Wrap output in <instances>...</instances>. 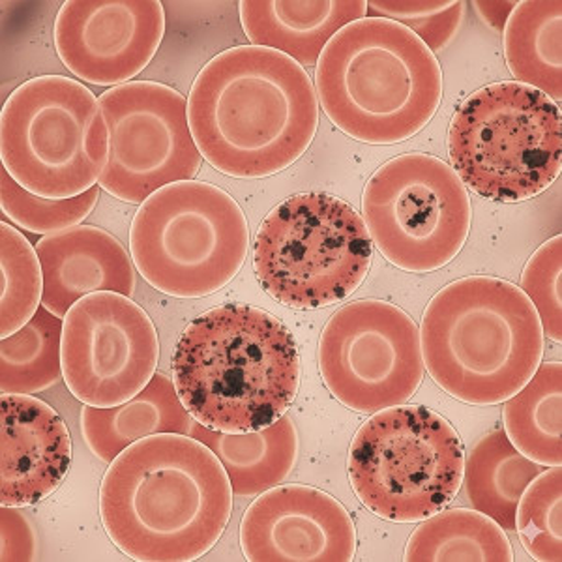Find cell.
Returning <instances> with one entry per match:
<instances>
[{"mask_svg": "<svg viewBox=\"0 0 562 562\" xmlns=\"http://www.w3.org/2000/svg\"><path fill=\"white\" fill-rule=\"evenodd\" d=\"M188 121L209 166L233 179H267L312 145L319 98L293 58L261 45H237L199 71Z\"/></svg>", "mask_w": 562, "mask_h": 562, "instance_id": "obj_1", "label": "cell"}, {"mask_svg": "<svg viewBox=\"0 0 562 562\" xmlns=\"http://www.w3.org/2000/svg\"><path fill=\"white\" fill-rule=\"evenodd\" d=\"M233 495L211 448L192 435H150L109 463L100 518L116 550L134 561L190 562L224 535Z\"/></svg>", "mask_w": 562, "mask_h": 562, "instance_id": "obj_2", "label": "cell"}, {"mask_svg": "<svg viewBox=\"0 0 562 562\" xmlns=\"http://www.w3.org/2000/svg\"><path fill=\"white\" fill-rule=\"evenodd\" d=\"M173 383L193 420L224 434L267 428L301 386L293 333L249 304H222L186 326L175 347Z\"/></svg>", "mask_w": 562, "mask_h": 562, "instance_id": "obj_3", "label": "cell"}, {"mask_svg": "<svg viewBox=\"0 0 562 562\" xmlns=\"http://www.w3.org/2000/svg\"><path fill=\"white\" fill-rule=\"evenodd\" d=\"M424 368L447 394L497 405L542 364L543 330L524 291L492 276H469L435 294L422 315Z\"/></svg>", "mask_w": 562, "mask_h": 562, "instance_id": "obj_4", "label": "cell"}, {"mask_svg": "<svg viewBox=\"0 0 562 562\" xmlns=\"http://www.w3.org/2000/svg\"><path fill=\"white\" fill-rule=\"evenodd\" d=\"M315 92L328 121L347 137L396 145L426 128L439 111L441 65L409 29L364 18L326 44Z\"/></svg>", "mask_w": 562, "mask_h": 562, "instance_id": "obj_5", "label": "cell"}, {"mask_svg": "<svg viewBox=\"0 0 562 562\" xmlns=\"http://www.w3.org/2000/svg\"><path fill=\"white\" fill-rule=\"evenodd\" d=\"M448 156L463 186L480 198H537L561 175V108L518 81L486 85L456 109Z\"/></svg>", "mask_w": 562, "mask_h": 562, "instance_id": "obj_6", "label": "cell"}, {"mask_svg": "<svg viewBox=\"0 0 562 562\" xmlns=\"http://www.w3.org/2000/svg\"><path fill=\"white\" fill-rule=\"evenodd\" d=\"M130 251L150 288L175 299H203L243 269L248 220L222 188L182 180L140 203L130 227Z\"/></svg>", "mask_w": 562, "mask_h": 562, "instance_id": "obj_7", "label": "cell"}, {"mask_svg": "<svg viewBox=\"0 0 562 562\" xmlns=\"http://www.w3.org/2000/svg\"><path fill=\"white\" fill-rule=\"evenodd\" d=\"M0 160L26 192L71 199L92 190L109 160L100 100L66 76H40L8 97L0 115Z\"/></svg>", "mask_w": 562, "mask_h": 562, "instance_id": "obj_8", "label": "cell"}, {"mask_svg": "<svg viewBox=\"0 0 562 562\" xmlns=\"http://www.w3.org/2000/svg\"><path fill=\"white\" fill-rule=\"evenodd\" d=\"M373 259L364 220L328 193H296L262 220L254 240V272L262 291L294 310L349 299Z\"/></svg>", "mask_w": 562, "mask_h": 562, "instance_id": "obj_9", "label": "cell"}, {"mask_svg": "<svg viewBox=\"0 0 562 562\" xmlns=\"http://www.w3.org/2000/svg\"><path fill=\"white\" fill-rule=\"evenodd\" d=\"M465 454L452 424L420 405L378 411L349 450V482L360 503L392 524L424 521L454 501Z\"/></svg>", "mask_w": 562, "mask_h": 562, "instance_id": "obj_10", "label": "cell"}, {"mask_svg": "<svg viewBox=\"0 0 562 562\" xmlns=\"http://www.w3.org/2000/svg\"><path fill=\"white\" fill-rule=\"evenodd\" d=\"M471 198L450 164L426 153L396 156L366 182L362 220L381 256L405 272L454 261L471 231Z\"/></svg>", "mask_w": 562, "mask_h": 562, "instance_id": "obj_11", "label": "cell"}, {"mask_svg": "<svg viewBox=\"0 0 562 562\" xmlns=\"http://www.w3.org/2000/svg\"><path fill=\"white\" fill-rule=\"evenodd\" d=\"M326 389L347 409L378 413L409 402L424 381L420 333L402 307L384 301L349 302L319 339Z\"/></svg>", "mask_w": 562, "mask_h": 562, "instance_id": "obj_12", "label": "cell"}, {"mask_svg": "<svg viewBox=\"0 0 562 562\" xmlns=\"http://www.w3.org/2000/svg\"><path fill=\"white\" fill-rule=\"evenodd\" d=\"M109 130V160L100 188L140 205L166 186L193 180L203 156L192 137L188 100L156 81H132L98 98Z\"/></svg>", "mask_w": 562, "mask_h": 562, "instance_id": "obj_13", "label": "cell"}, {"mask_svg": "<svg viewBox=\"0 0 562 562\" xmlns=\"http://www.w3.org/2000/svg\"><path fill=\"white\" fill-rule=\"evenodd\" d=\"M63 326V379L90 407L130 402L156 375L160 341L147 312L124 294L92 293Z\"/></svg>", "mask_w": 562, "mask_h": 562, "instance_id": "obj_14", "label": "cell"}, {"mask_svg": "<svg viewBox=\"0 0 562 562\" xmlns=\"http://www.w3.org/2000/svg\"><path fill=\"white\" fill-rule=\"evenodd\" d=\"M166 36V10L156 0H68L53 40L71 76L97 87L132 83Z\"/></svg>", "mask_w": 562, "mask_h": 562, "instance_id": "obj_15", "label": "cell"}, {"mask_svg": "<svg viewBox=\"0 0 562 562\" xmlns=\"http://www.w3.org/2000/svg\"><path fill=\"white\" fill-rule=\"evenodd\" d=\"M240 548L249 562H351L357 527L333 495L288 484L261 493L244 512Z\"/></svg>", "mask_w": 562, "mask_h": 562, "instance_id": "obj_16", "label": "cell"}, {"mask_svg": "<svg viewBox=\"0 0 562 562\" xmlns=\"http://www.w3.org/2000/svg\"><path fill=\"white\" fill-rule=\"evenodd\" d=\"M70 463V431L57 411L38 397L2 394L0 505H38L57 492Z\"/></svg>", "mask_w": 562, "mask_h": 562, "instance_id": "obj_17", "label": "cell"}, {"mask_svg": "<svg viewBox=\"0 0 562 562\" xmlns=\"http://www.w3.org/2000/svg\"><path fill=\"white\" fill-rule=\"evenodd\" d=\"M42 272V306L65 319L76 302L92 293H135L134 259L121 240L97 225H77L36 244Z\"/></svg>", "mask_w": 562, "mask_h": 562, "instance_id": "obj_18", "label": "cell"}, {"mask_svg": "<svg viewBox=\"0 0 562 562\" xmlns=\"http://www.w3.org/2000/svg\"><path fill=\"white\" fill-rule=\"evenodd\" d=\"M240 23L251 45L269 47L304 66H317L321 53L336 34L368 18L366 0L325 2H254L238 4Z\"/></svg>", "mask_w": 562, "mask_h": 562, "instance_id": "obj_19", "label": "cell"}, {"mask_svg": "<svg viewBox=\"0 0 562 562\" xmlns=\"http://www.w3.org/2000/svg\"><path fill=\"white\" fill-rule=\"evenodd\" d=\"M193 418L180 402L171 379L156 373L137 396L116 407L81 411V431L90 452L111 463L126 448L150 435H190Z\"/></svg>", "mask_w": 562, "mask_h": 562, "instance_id": "obj_20", "label": "cell"}, {"mask_svg": "<svg viewBox=\"0 0 562 562\" xmlns=\"http://www.w3.org/2000/svg\"><path fill=\"white\" fill-rule=\"evenodd\" d=\"M190 435L222 461L238 497H254L280 486L299 456V435L289 416L248 434L214 431L193 420Z\"/></svg>", "mask_w": 562, "mask_h": 562, "instance_id": "obj_21", "label": "cell"}, {"mask_svg": "<svg viewBox=\"0 0 562 562\" xmlns=\"http://www.w3.org/2000/svg\"><path fill=\"white\" fill-rule=\"evenodd\" d=\"M542 471V465L512 445L503 429H495L471 448L463 463L467 497L474 510L514 532L519 498Z\"/></svg>", "mask_w": 562, "mask_h": 562, "instance_id": "obj_22", "label": "cell"}, {"mask_svg": "<svg viewBox=\"0 0 562 562\" xmlns=\"http://www.w3.org/2000/svg\"><path fill=\"white\" fill-rule=\"evenodd\" d=\"M503 33L506 66L516 81L561 102V0L516 2Z\"/></svg>", "mask_w": 562, "mask_h": 562, "instance_id": "obj_23", "label": "cell"}, {"mask_svg": "<svg viewBox=\"0 0 562 562\" xmlns=\"http://www.w3.org/2000/svg\"><path fill=\"white\" fill-rule=\"evenodd\" d=\"M407 562H512L514 551L492 518L479 510L452 508L424 519L411 535Z\"/></svg>", "mask_w": 562, "mask_h": 562, "instance_id": "obj_24", "label": "cell"}, {"mask_svg": "<svg viewBox=\"0 0 562 562\" xmlns=\"http://www.w3.org/2000/svg\"><path fill=\"white\" fill-rule=\"evenodd\" d=\"M562 364L546 362L503 409L506 437L538 465H561Z\"/></svg>", "mask_w": 562, "mask_h": 562, "instance_id": "obj_25", "label": "cell"}, {"mask_svg": "<svg viewBox=\"0 0 562 562\" xmlns=\"http://www.w3.org/2000/svg\"><path fill=\"white\" fill-rule=\"evenodd\" d=\"M63 326L65 321L42 306L21 330L2 338V394L33 396L63 379Z\"/></svg>", "mask_w": 562, "mask_h": 562, "instance_id": "obj_26", "label": "cell"}, {"mask_svg": "<svg viewBox=\"0 0 562 562\" xmlns=\"http://www.w3.org/2000/svg\"><path fill=\"white\" fill-rule=\"evenodd\" d=\"M0 338H8L33 319L44 299L38 251L8 222L0 224Z\"/></svg>", "mask_w": 562, "mask_h": 562, "instance_id": "obj_27", "label": "cell"}, {"mask_svg": "<svg viewBox=\"0 0 562 562\" xmlns=\"http://www.w3.org/2000/svg\"><path fill=\"white\" fill-rule=\"evenodd\" d=\"M562 469L550 467L519 498L516 530L535 561H562Z\"/></svg>", "mask_w": 562, "mask_h": 562, "instance_id": "obj_28", "label": "cell"}, {"mask_svg": "<svg viewBox=\"0 0 562 562\" xmlns=\"http://www.w3.org/2000/svg\"><path fill=\"white\" fill-rule=\"evenodd\" d=\"M102 188L94 186L83 195L71 199H45L26 192L10 177L7 169H0V205L2 214L13 225L36 235H53L71 229L92 214L100 199Z\"/></svg>", "mask_w": 562, "mask_h": 562, "instance_id": "obj_29", "label": "cell"}, {"mask_svg": "<svg viewBox=\"0 0 562 562\" xmlns=\"http://www.w3.org/2000/svg\"><path fill=\"white\" fill-rule=\"evenodd\" d=\"M465 4L458 0H431V2H409V0H373L368 2L370 18L396 21L409 29L429 52H441L454 38Z\"/></svg>", "mask_w": 562, "mask_h": 562, "instance_id": "obj_30", "label": "cell"}, {"mask_svg": "<svg viewBox=\"0 0 562 562\" xmlns=\"http://www.w3.org/2000/svg\"><path fill=\"white\" fill-rule=\"evenodd\" d=\"M562 238H550L530 256L521 274V291L537 310L543 336L562 341Z\"/></svg>", "mask_w": 562, "mask_h": 562, "instance_id": "obj_31", "label": "cell"}, {"mask_svg": "<svg viewBox=\"0 0 562 562\" xmlns=\"http://www.w3.org/2000/svg\"><path fill=\"white\" fill-rule=\"evenodd\" d=\"M0 518H2V561H33L34 550H36L34 532L20 508L2 506Z\"/></svg>", "mask_w": 562, "mask_h": 562, "instance_id": "obj_32", "label": "cell"}, {"mask_svg": "<svg viewBox=\"0 0 562 562\" xmlns=\"http://www.w3.org/2000/svg\"><path fill=\"white\" fill-rule=\"evenodd\" d=\"M516 2H476L474 8L480 10V15L497 31H503L506 21L510 18L512 10Z\"/></svg>", "mask_w": 562, "mask_h": 562, "instance_id": "obj_33", "label": "cell"}]
</instances>
